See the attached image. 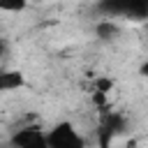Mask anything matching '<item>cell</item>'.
I'll return each mask as SVG.
<instances>
[{
    "label": "cell",
    "mask_w": 148,
    "mask_h": 148,
    "mask_svg": "<svg viewBox=\"0 0 148 148\" xmlns=\"http://www.w3.org/2000/svg\"><path fill=\"white\" fill-rule=\"evenodd\" d=\"M95 35L102 39V42H111L120 35V25L113 21V18H102L95 23Z\"/></svg>",
    "instance_id": "cell-6"
},
{
    "label": "cell",
    "mask_w": 148,
    "mask_h": 148,
    "mask_svg": "<svg viewBox=\"0 0 148 148\" xmlns=\"http://www.w3.org/2000/svg\"><path fill=\"white\" fill-rule=\"evenodd\" d=\"M127 130V118L120 111H104L99 127H97V143L99 148H109L116 136H120Z\"/></svg>",
    "instance_id": "cell-3"
},
{
    "label": "cell",
    "mask_w": 148,
    "mask_h": 148,
    "mask_svg": "<svg viewBox=\"0 0 148 148\" xmlns=\"http://www.w3.org/2000/svg\"><path fill=\"white\" fill-rule=\"evenodd\" d=\"M46 132H49V146L51 148H86V139L81 136V132L69 120H60L53 127H49Z\"/></svg>",
    "instance_id": "cell-2"
},
{
    "label": "cell",
    "mask_w": 148,
    "mask_h": 148,
    "mask_svg": "<svg viewBox=\"0 0 148 148\" xmlns=\"http://www.w3.org/2000/svg\"><path fill=\"white\" fill-rule=\"evenodd\" d=\"M28 7V0H0L2 12H23Z\"/></svg>",
    "instance_id": "cell-7"
},
{
    "label": "cell",
    "mask_w": 148,
    "mask_h": 148,
    "mask_svg": "<svg viewBox=\"0 0 148 148\" xmlns=\"http://www.w3.org/2000/svg\"><path fill=\"white\" fill-rule=\"evenodd\" d=\"M146 30H148V23H146Z\"/></svg>",
    "instance_id": "cell-9"
},
{
    "label": "cell",
    "mask_w": 148,
    "mask_h": 148,
    "mask_svg": "<svg viewBox=\"0 0 148 148\" xmlns=\"http://www.w3.org/2000/svg\"><path fill=\"white\" fill-rule=\"evenodd\" d=\"M9 148H51L49 132H44L39 125H23L12 132Z\"/></svg>",
    "instance_id": "cell-4"
},
{
    "label": "cell",
    "mask_w": 148,
    "mask_h": 148,
    "mask_svg": "<svg viewBox=\"0 0 148 148\" xmlns=\"http://www.w3.org/2000/svg\"><path fill=\"white\" fill-rule=\"evenodd\" d=\"M139 74H141L143 79H148V62H143V65L139 67Z\"/></svg>",
    "instance_id": "cell-8"
},
{
    "label": "cell",
    "mask_w": 148,
    "mask_h": 148,
    "mask_svg": "<svg viewBox=\"0 0 148 148\" xmlns=\"http://www.w3.org/2000/svg\"><path fill=\"white\" fill-rule=\"evenodd\" d=\"M25 86V76L18 69H2L0 72V90L9 92V90H18Z\"/></svg>",
    "instance_id": "cell-5"
},
{
    "label": "cell",
    "mask_w": 148,
    "mask_h": 148,
    "mask_svg": "<svg viewBox=\"0 0 148 148\" xmlns=\"http://www.w3.org/2000/svg\"><path fill=\"white\" fill-rule=\"evenodd\" d=\"M95 9L104 18H132L148 23V0H99Z\"/></svg>",
    "instance_id": "cell-1"
}]
</instances>
